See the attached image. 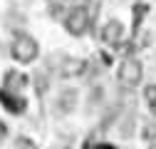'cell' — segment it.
<instances>
[{
  "instance_id": "obj_14",
  "label": "cell",
  "mask_w": 156,
  "mask_h": 149,
  "mask_svg": "<svg viewBox=\"0 0 156 149\" xmlns=\"http://www.w3.org/2000/svg\"><path fill=\"white\" fill-rule=\"evenodd\" d=\"M45 89H47V80L42 77V74H37V95H42Z\"/></svg>"
},
{
  "instance_id": "obj_5",
  "label": "cell",
  "mask_w": 156,
  "mask_h": 149,
  "mask_svg": "<svg viewBox=\"0 0 156 149\" xmlns=\"http://www.w3.org/2000/svg\"><path fill=\"white\" fill-rule=\"evenodd\" d=\"M122 37H124V27L119 20H109L102 27V42H107L109 47H122Z\"/></svg>"
},
{
  "instance_id": "obj_15",
  "label": "cell",
  "mask_w": 156,
  "mask_h": 149,
  "mask_svg": "<svg viewBox=\"0 0 156 149\" xmlns=\"http://www.w3.org/2000/svg\"><path fill=\"white\" fill-rule=\"evenodd\" d=\"M92 149H116V147H114V144H107V142H99V144L92 147Z\"/></svg>"
},
{
  "instance_id": "obj_3",
  "label": "cell",
  "mask_w": 156,
  "mask_h": 149,
  "mask_svg": "<svg viewBox=\"0 0 156 149\" xmlns=\"http://www.w3.org/2000/svg\"><path fill=\"white\" fill-rule=\"evenodd\" d=\"M65 27H67L69 35H77V37L84 35L89 30V13L84 8H72L69 15L65 17Z\"/></svg>"
},
{
  "instance_id": "obj_16",
  "label": "cell",
  "mask_w": 156,
  "mask_h": 149,
  "mask_svg": "<svg viewBox=\"0 0 156 149\" xmlns=\"http://www.w3.org/2000/svg\"><path fill=\"white\" fill-rule=\"evenodd\" d=\"M5 134H8V127H5L3 122H0V142H3V137H5Z\"/></svg>"
},
{
  "instance_id": "obj_7",
  "label": "cell",
  "mask_w": 156,
  "mask_h": 149,
  "mask_svg": "<svg viewBox=\"0 0 156 149\" xmlns=\"http://www.w3.org/2000/svg\"><path fill=\"white\" fill-rule=\"evenodd\" d=\"M25 85H27V77H25L23 72H17V70L5 72V82H3L5 89H10V92H23Z\"/></svg>"
},
{
  "instance_id": "obj_11",
  "label": "cell",
  "mask_w": 156,
  "mask_h": 149,
  "mask_svg": "<svg viewBox=\"0 0 156 149\" xmlns=\"http://www.w3.org/2000/svg\"><path fill=\"white\" fill-rule=\"evenodd\" d=\"M144 97H146V102H149L151 112H156V85H149V87H144Z\"/></svg>"
},
{
  "instance_id": "obj_9",
  "label": "cell",
  "mask_w": 156,
  "mask_h": 149,
  "mask_svg": "<svg viewBox=\"0 0 156 149\" xmlns=\"http://www.w3.org/2000/svg\"><path fill=\"white\" fill-rule=\"evenodd\" d=\"M149 13V5H134V35L139 32V25H141V20H144V15Z\"/></svg>"
},
{
  "instance_id": "obj_8",
  "label": "cell",
  "mask_w": 156,
  "mask_h": 149,
  "mask_svg": "<svg viewBox=\"0 0 156 149\" xmlns=\"http://www.w3.org/2000/svg\"><path fill=\"white\" fill-rule=\"evenodd\" d=\"M47 3H50V10H52V15H57V17H60L67 8H72L74 3H77V0H47Z\"/></svg>"
},
{
  "instance_id": "obj_13",
  "label": "cell",
  "mask_w": 156,
  "mask_h": 149,
  "mask_svg": "<svg viewBox=\"0 0 156 149\" xmlns=\"http://www.w3.org/2000/svg\"><path fill=\"white\" fill-rule=\"evenodd\" d=\"M144 137H146V142L156 149V127H146V129H144Z\"/></svg>"
},
{
  "instance_id": "obj_2",
  "label": "cell",
  "mask_w": 156,
  "mask_h": 149,
  "mask_svg": "<svg viewBox=\"0 0 156 149\" xmlns=\"http://www.w3.org/2000/svg\"><path fill=\"white\" fill-rule=\"evenodd\" d=\"M119 80H122L126 87H136V85H141V80H144V67H141V62L136 60V57H126V60H122Z\"/></svg>"
},
{
  "instance_id": "obj_1",
  "label": "cell",
  "mask_w": 156,
  "mask_h": 149,
  "mask_svg": "<svg viewBox=\"0 0 156 149\" xmlns=\"http://www.w3.org/2000/svg\"><path fill=\"white\" fill-rule=\"evenodd\" d=\"M37 52H40V47H37V42L32 40L30 35H17L15 42H12V47H10L12 60H15V62H23V65L32 62V60L37 57Z\"/></svg>"
},
{
  "instance_id": "obj_10",
  "label": "cell",
  "mask_w": 156,
  "mask_h": 149,
  "mask_svg": "<svg viewBox=\"0 0 156 149\" xmlns=\"http://www.w3.org/2000/svg\"><path fill=\"white\" fill-rule=\"evenodd\" d=\"M74 97H77V95H74L72 89H69V92H65V95L60 97V109H62V112H69V109L74 107Z\"/></svg>"
},
{
  "instance_id": "obj_4",
  "label": "cell",
  "mask_w": 156,
  "mask_h": 149,
  "mask_svg": "<svg viewBox=\"0 0 156 149\" xmlns=\"http://www.w3.org/2000/svg\"><path fill=\"white\" fill-rule=\"evenodd\" d=\"M0 104H3L8 112H12V114H20V112H25V100L20 92H10L5 87H0Z\"/></svg>"
},
{
  "instance_id": "obj_12",
  "label": "cell",
  "mask_w": 156,
  "mask_h": 149,
  "mask_svg": "<svg viewBox=\"0 0 156 149\" xmlns=\"http://www.w3.org/2000/svg\"><path fill=\"white\" fill-rule=\"evenodd\" d=\"M15 149H37V144H35L32 139H27V137H20L17 144H15Z\"/></svg>"
},
{
  "instance_id": "obj_6",
  "label": "cell",
  "mask_w": 156,
  "mask_h": 149,
  "mask_svg": "<svg viewBox=\"0 0 156 149\" xmlns=\"http://www.w3.org/2000/svg\"><path fill=\"white\" fill-rule=\"evenodd\" d=\"M84 72H87V62L80 60V57H67L60 65V74L62 77H82Z\"/></svg>"
}]
</instances>
